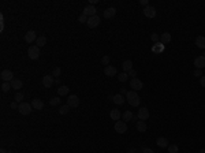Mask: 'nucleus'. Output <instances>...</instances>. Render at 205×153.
I'll list each match as a JSON object with an SVG mask.
<instances>
[{
    "mask_svg": "<svg viewBox=\"0 0 205 153\" xmlns=\"http://www.w3.org/2000/svg\"><path fill=\"white\" fill-rule=\"evenodd\" d=\"M126 100L129 101V104L131 107H138L140 103H141V99L138 96V93L134 92V90H130V92L126 93Z\"/></svg>",
    "mask_w": 205,
    "mask_h": 153,
    "instance_id": "f257e3e1",
    "label": "nucleus"
},
{
    "mask_svg": "<svg viewBox=\"0 0 205 153\" xmlns=\"http://www.w3.org/2000/svg\"><path fill=\"white\" fill-rule=\"evenodd\" d=\"M18 111H19V114L21 115H30V112L33 111V105L30 103H21L19 104V107H18Z\"/></svg>",
    "mask_w": 205,
    "mask_h": 153,
    "instance_id": "f03ea898",
    "label": "nucleus"
},
{
    "mask_svg": "<svg viewBox=\"0 0 205 153\" xmlns=\"http://www.w3.org/2000/svg\"><path fill=\"white\" fill-rule=\"evenodd\" d=\"M0 78H1V81L3 82H11L14 81V73L11 71V70H3L1 71V74H0Z\"/></svg>",
    "mask_w": 205,
    "mask_h": 153,
    "instance_id": "7ed1b4c3",
    "label": "nucleus"
},
{
    "mask_svg": "<svg viewBox=\"0 0 205 153\" xmlns=\"http://www.w3.org/2000/svg\"><path fill=\"white\" fill-rule=\"evenodd\" d=\"M28 55H29V57H30V59H33V60L39 59V56H40V48L37 45H32L28 49Z\"/></svg>",
    "mask_w": 205,
    "mask_h": 153,
    "instance_id": "20e7f679",
    "label": "nucleus"
},
{
    "mask_svg": "<svg viewBox=\"0 0 205 153\" xmlns=\"http://www.w3.org/2000/svg\"><path fill=\"white\" fill-rule=\"evenodd\" d=\"M130 88L131 90H134V92H138V90H141L144 88V83L142 81H140L138 78H131L130 81Z\"/></svg>",
    "mask_w": 205,
    "mask_h": 153,
    "instance_id": "39448f33",
    "label": "nucleus"
},
{
    "mask_svg": "<svg viewBox=\"0 0 205 153\" xmlns=\"http://www.w3.org/2000/svg\"><path fill=\"white\" fill-rule=\"evenodd\" d=\"M115 131L118 134H123V133L127 131V125H126V122L124 120H118L115 123Z\"/></svg>",
    "mask_w": 205,
    "mask_h": 153,
    "instance_id": "423d86ee",
    "label": "nucleus"
},
{
    "mask_svg": "<svg viewBox=\"0 0 205 153\" xmlns=\"http://www.w3.org/2000/svg\"><path fill=\"white\" fill-rule=\"evenodd\" d=\"M82 14L86 15L88 18H90V17H95V15H97V10H96L95 6H92V4H89V6H86V7L84 8V11H82Z\"/></svg>",
    "mask_w": 205,
    "mask_h": 153,
    "instance_id": "0eeeda50",
    "label": "nucleus"
},
{
    "mask_svg": "<svg viewBox=\"0 0 205 153\" xmlns=\"http://www.w3.org/2000/svg\"><path fill=\"white\" fill-rule=\"evenodd\" d=\"M149 116H150V115H149V109L146 107H142L138 109V119H140V120L145 122L149 119Z\"/></svg>",
    "mask_w": 205,
    "mask_h": 153,
    "instance_id": "6e6552de",
    "label": "nucleus"
},
{
    "mask_svg": "<svg viewBox=\"0 0 205 153\" xmlns=\"http://www.w3.org/2000/svg\"><path fill=\"white\" fill-rule=\"evenodd\" d=\"M86 25H88L90 29H95V28H97V26L100 25V17H99V15H95V17H90V18L88 19V22H86Z\"/></svg>",
    "mask_w": 205,
    "mask_h": 153,
    "instance_id": "1a4fd4ad",
    "label": "nucleus"
},
{
    "mask_svg": "<svg viewBox=\"0 0 205 153\" xmlns=\"http://www.w3.org/2000/svg\"><path fill=\"white\" fill-rule=\"evenodd\" d=\"M144 15L146 18H155L156 17V8L153 6H148V7L144 8Z\"/></svg>",
    "mask_w": 205,
    "mask_h": 153,
    "instance_id": "9d476101",
    "label": "nucleus"
},
{
    "mask_svg": "<svg viewBox=\"0 0 205 153\" xmlns=\"http://www.w3.org/2000/svg\"><path fill=\"white\" fill-rule=\"evenodd\" d=\"M67 104L70 105V107H73V108H77L78 105H79V99H78V96H75V94H71V96H68Z\"/></svg>",
    "mask_w": 205,
    "mask_h": 153,
    "instance_id": "9b49d317",
    "label": "nucleus"
},
{
    "mask_svg": "<svg viewBox=\"0 0 205 153\" xmlns=\"http://www.w3.org/2000/svg\"><path fill=\"white\" fill-rule=\"evenodd\" d=\"M36 40H37V36H36L34 30H29V32L25 34V41L28 44H32L33 41H36Z\"/></svg>",
    "mask_w": 205,
    "mask_h": 153,
    "instance_id": "f8f14e48",
    "label": "nucleus"
},
{
    "mask_svg": "<svg viewBox=\"0 0 205 153\" xmlns=\"http://www.w3.org/2000/svg\"><path fill=\"white\" fill-rule=\"evenodd\" d=\"M53 77L52 75H44L43 77V86L44 88H51L53 85Z\"/></svg>",
    "mask_w": 205,
    "mask_h": 153,
    "instance_id": "ddd939ff",
    "label": "nucleus"
},
{
    "mask_svg": "<svg viewBox=\"0 0 205 153\" xmlns=\"http://www.w3.org/2000/svg\"><path fill=\"white\" fill-rule=\"evenodd\" d=\"M104 74H105L107 77H115V75L118 74V70H116V67H113V66H107V67L104 68Z\"/></svg>",
    "mask_w": 205,
    "mask_h": 153,
    "instance_id": "4468645a",
    "label": "nucleus"
},
{
    "mask_svg": "<svg viewBox=\"0 0 205 153\" xmlns=\"http://www.w3.org/2000/svg\"><path fill=\"white\" fill-rule=\"evenodd\" d=\"M194 66L197 68H200V70H202V68L205 67V57L204 56H197L194 59Z\"/></svg>",
    "mask_w": 205,
    "mask_h": 153,
    "instance_id": "2eb2a0df",
    "label": "nucleus"
},
{
    "mask_svg": "<svg viewBox=\"0 0 205 153\" xmlns=\"http://www.w3.org/2000/svg\"><path fill=\"white\" fill-rule=\"evenodd\" d=\"M115 15H116V8L115 7H108L105 11H104V17H105L107 19L113 18Z\"/></svg>",
    "mask_w": 205,
    "mask_h": 153,
    "instance_id": "dca6fc26",
    "label": "nucleus"
},
{
    "mask_svg": "<svg viewBox=\"0 0 205 153\" xmlns=\"http://www.w3.org/2000/svg\"><path fill=\"white\" fill-rule=\"evenodd\" d=\"M156 145L159 146V148H168V139L164 138V137H159V138L156 139Z\"/></svg>",
    "mask_w": 205,
    "mask_h": 153,
    "instance_id": "f3484780",
    "label": "nucleus"
},
{
    "mask_svg": "<svg viewBox=\"0 0 205 153\" xmlns=\"http://www.w3.org/2000/svg\"><path fill=\"white\" fill-rule=\"evenodd\" d=\"M32 105H33V108H34V109L41 111L44 108V101H43V100H40V99H34L32 101Z\"/></svg>",
    "mask_w": 205,
    "mask_h": 153,
    "instance_id": "a211bd4d",
    "label": "nucleus"
},
{
    "mask_svg": "<svg viewBox=\"0 0 205 153\" xmlns=\"http://www.w3.org/2000/svg\"><path fill=\"white\" fill-rule=\"evenodd\" d=\"M171 34L168 32H164V33H161V36H160V43L161 44H168L171 41Z\"/></svg>",
    "mask_w": 205,
    "mask_h": 153,
    "instance_id": "6ab92c4d",
    "label": "nucleus"
},
{
    "mask_svg": "<svg viewBox=\"0 0 205 153\" xmlns=\"http://www.w3.org/2000/svg\"><path fill=\"white\" fill-rule=\"evenodd\" d=\"M124 101H126V97H123V94H115L113 96V103L116 105H122V104H124Z\"/></svg>",
    "mask_w": 205,
    "mask_h": 153,
    "instance_id": "aec40b11",
    "label": "nucleus"
},
{
    "mask_svg": "<svg viewBox=\"0 0 205 153\" xmlns=\"http://www.w3.org/2000/svg\"><path fill=\"white\" fill-rule=\"evenodd\" d=\"M122 68H123V73H129L130 70H133V62L131 60H124L122 64Z\"/></svg>",
    "mask_w": 205,
    "mask_h": 153,
    "instance_id": "412c9836",
    "label": "nucleus"
},
{
    "mask_svg": "<svg viewBox=\"0 0 205 153\" xmlns=\"http://www.w3.org/2000/svg\"><path fill=\"white\" fill-rule=\"evenodd\" d=\"M196 45L198 48H201V49H205V37L204 36H198L196 38Z\"/></svg>",
    "mask_w": 205,
    "mask_h": 153,
    "instance_id": "4be33fe9",
    "label": "nucleus"
},
{
    "mask_svg": "<svg viewBox=\"0 0 205 153\" xmlns=\"http://www.w3.org/2000/svg\"><path fill=\"white\" fill-rule=\"evenodd\" d=\"M110 116H111V119L112 120H119L120 117H122V114H120V111L119 109H112L111 111V114H110Z\"/></svg>",
    "mask_w": 205,
    "mask_h": 153,
    "instance_id": "5701e85b",
    "label": "nucleus"
},
{
    "mask_svg": "<svg viewBox=\"0 0 205 153\" xmlns=\"http://www.w3.org/2000/svg\"><path fill=\"white\" fill-rule=\"evenodd\" d=\"M135 127H137V130L140 133H145L146 131V123L144 120H138L137 125H135Z\"/></svg>",
    "mask_w": 205,
    "mask_h": 153,
    "instance_id": "b1692460",
    "label": "nucleus"
},
{
    "mask_svg": "<svg viewBox=\"0 0 205 153\" xmlns=\"http://www.w3.org/2000/svg\"><path fill=\"white\" fill-rule=\"evenodd\" d=\"M23 86V83H22L21 79H14V81H11V88L15 90H19Z\"/></svg>",
    "mask_w": 205,
    "mask_h": 153,
    "instance_id": "393cba45",
    "label": "nucleus"
},
{
    "mask_svg": "<svg viewBox=\"0 0 205 153\" xmlns=\"http://www.w3.org/2000/svg\"><path fill=\"white\" fill-rule=\"evenodd\" d=\"M122 117H123V120H124V122H130V120H133L134 115H133V112H131V111L127 109V111H124V112H123Z\"/></svg>",
    "mask_w": 205,
    "mask_h": 153,
    "instance_id": "a878e982",
    "label": "nucleus"
},
{
    "mask_svg": "<svg viewBox=\"0 0 205 153\" xmlns=\"http://www.w3.org/2000/svg\"><path fill=\"white\" fill-rule=\"evenodd\" d=\"M57 94L59 96H66V94H68V88L66 85H60L57 88Z\"/></svg>",
    "mask_w": 205,
    "mask_h": 153,
    "instance_id": "bb28decb",
    "label": "nucleus"
},
{
    "mask_svg": "<svg viewBox=\"0 0 205 153\" xmlns=\"http://www.w3.org/2000/svg\"><path fill=\"white\" fill-rule=\"evenodd\" d=\"M36 44H37V46H41L43 48L44 45L47 44V37L45 36H40V37H37V40H36Z\"/></svg>",
    "mask_w": 205,
    "mask_h": 153,
    "instance_id": "cd10ccee",
    "label": "nucleus"
},
{
    "mask_svg": "<svg viewBox=\"0 0 205 153\" xmlns=\"http://www.w3.org/2000/svg\"><path fill=\"white\" fill-rule=\"evenodd\" d=\"M70 105L68 104H66V105H62V107L59 108V114L60 115H66V114H68V111H70Z\"/></svg>",
    "mask_w": 205,
    "mask_h": 153,
    "instance_id": "c85d7f7f",
    "label": "nucleus"
},
{
    "mask_svg": "<svg viewBox=\"0 0 205 153\" xmlns=\"http://www.w3.org/2000/svg\"><path fill=\"white\" fill-rule=\"evenodd\" d=\"M127 79H129L127 73H120V74H118V81L119 82H126Z\"/></svg>",
    "mask_w": 205,
    "mask_h": 153,
    "instance_id": "c756f323",
    "label": "nucleus"
},
{
    "mask_svg": "<svg viewBox=\"0 0 205 153\" xmlns=\"http://www.w3.org/2000/svg\"><path fill=\"white\" fill-rule=\"evenodd\" d=\"M10 89H12V88H11V82H3V85H1V92L7 93Z\"/></svg>",
    "mask_w": 205,
    "mask_h": 153,
    "instance_id": "7c9ffc66",
    "label": "nucleus"
},
{
    "mask_svg": "<svg viewBox=\"0 0 205 153\" xmlns=\"http://www.w3.org/2000/svg\"><path fill=\"white\" fill-rule=\"evenodd\" d=\"M60 101H62V100H60L59 97H52V99L49 100V104L52 105V107H55V105H59Z\"/></svg>",
    "mask_w": 205,
    "mask_h": 153,
    "instance_id": "2f4dec72",
    "label": "nucleus"
},
{
    "mask_svg": "<svg viewBox=\"0 0 205 153\" xmlns=\"http://www.w3.org/2000/svg\"><path fill=\"white\" fill-rule=\"evenodd\" d=\"M14 100H15V101H17V103H19V104H21V103H22V100H23V93H21V92H18V93H17V94H15Z\"/></svg>",
    "mask_w": 205,
    "mask_h": 153,
    "instance_id": "473e14b6",
    "label": "nucleus"
},
{
    "mask_svg": "<svg viewBox=\"0 0 205 153\" xmlns=\"http://www.w3.org/2000/svg\"><path fill=\"white\" fill-rule=\"evenodd\" d=\"M101 63L104 64V66H110V56H108V55H104V56L101 57Z\"/></svg>",
    "mask_w": 205,
    "mask_h": 153,
    "instance_id": "72a5a7b5",
    "label": "nucleus"
},
{
    "mask_svg": "<svg viewBox=\"0 0 205 153\" xmlns=\"http://www.w3.org/2000/svg\"><path fill=\"white\" fill-rule=\"evenodd\" d=\"M178 150H179L178 145H168V152L170 153H178Z\"/></svg>",
    "mask_w": 205,
    "mask_h": 153,
    "instance_id": "f704fd0d",
    "label": "nucleus"
},
{
    "mask_svg": "<svg viewBox=\"0 0 205 153\" xmlns=\"http://www.w3.org/2000/svg\"><path fill=\"white\" fill-rule=\"evenodd\" d=\"M60 74H62V68L60 67H55L52 71V77H60Z\"/></svg>",
    "mask_w": 205,
    "mask_h": 153,
    "instance_id": "c9c22d12",
    "label": "nucleus"
},
{
    "mask_svg": "<svg viewBox=\"0 0 205 153\" xmlns=\"http://www.w3.org/2000/svg\"><path fill=\"white\" fill-rule=\"evenodd\" d=\"M88 17L86 15H84V14H81L79 17H78V22H81V23H85V22H88Z\"/></svg>",
    "mask_w": 205,
    "mask_h": 153,
    "instance_id": "e433bc0d",
    "label": "nucleus"
},
{
    "mask_svg": "<svg viewBox=\"0 0 205 153\" xmlns=\"http://www.w3.org/2000/svg\"><path fill=\"white\" fill-rule=\"evenodd\" d=\"M150 40L155 41V43H159V41H160V36L157 34V33H153L152 36H150Z\"/></svg>",
    "mask_w": 205,
    "mask_h": 153,
    "instance_id": "4c0bfd02",
    "label": "nucleus"
},
{
    "mask_svg": "<svg viewBox=\"0 0 205 153\" xmlns=\"http://www.w3.org/2000/svg\"><path fill=\"white\" fill-rule=\"evenodd\" d=\"M127 74H129V77H131V78H135V75H137V71H135L134 68H133V70H130V71H129Z\"/></svg>",
    "mask_w": 205,
    "mask_h": 153,
    "instance_id": "58836bf2",
    "label": "nucleus"
},
{
    "mask_svg": "<svg viewBox=\"0 0 205 153\" xmlns=\"http://www.w3.org/2000/svg\"><path fill=\"white\" fill-rule=\"evenodd\" d=\"M194 77H202V71L200 70V68L194 70Z\"/></svg>",
    "mask_w": 205,
    "mask_h": 153,
    "instance_id": "ea45409f",
    "label": "nucleus"
},
{
    "mask_svg": "<svg viewBox=\"0 0 205 153\" xmlns=\"http://www.w3.org/2000/svg\"><path fill=\"white\" fill-rule=\"evenodd\" d=\"M10 107H11V109H18V107H19V105H18L17 101H14V103L10 104Z\"/></svg>",
    "mask_w": 205,
    "mask_h": 153,
    "instance_id": "a19ab883",
    "label": "nucleus"
},
{
    "mask_svg": "<svg viewBox=\"0 0 205 153\" xmlns=\"http://www.w3.org/2000/svg\"><path fill=\"white\" fill-rule=\"evenodd\" d=\"M142 153H155L150 148H142Z\"/></svg>",
    "mask_w": 205,
    "mask_h": 153,
    "instance_id": "79ce46f5",
    "label": "nucleus"
},
{
    "mask_svg": "<svg viewBox=\"0 0 205 153\" xmlns=\"http://www.w3.org/2000/svg\"><path fill=\"white\" fill-rule=\"evenodd\" d=\"M200 85H201L202 88H205V75H202L201 78H200Z\"/></svg>",
    "mask_w": 205,
    "mask_h": 153,
    "instance_id": "37998d69",
    "label": "nucleus"
},
{
    "mask_svg": "<svg viewBox=\"0 0 205 153\" xmlns=\"http://www.w3.org/2000/svg\"><path fill=\"white\" fill-rule=\"evenodd\" d=\"M140 3H141L142 6H145V7H148V6H149V1H148V0H140Z\"/></svg>",
    "mask_w": 205,
    "mask_h": 153,
    "instance_id": "c03bdc74",
    "label": "nucleus"
},
{
    "mask_svg": "<svg viewBox=\"0 0 205 153\" xmlns=\"http://www.w3.org/2000/svg\"><path fill=\"white\" fill-rule=\"evenodd\" d=\"M0 153H8V152L6 149H1V150H0Z\"/></svg>",
    "mask_w": 205,
    "mask_h": 153,
    "instance_id": "a18cd8bd",
    "label": "nucleus"
},
{
    "mask_svg": "<svg viewBox=\"0 0 205 153\" xmlns=\"http://www.w3.org/2000/svg\"><path fill=\"white\" fill-rule=\"evenodd\" d=\"M127 153H135V150H134V149H130Z\"/></svg>",
    "mask_w": 205,
    "mask_h": 153,
    "instance_id": "49530a36",
    "label": "nucleus"
},
{
    "mask_svg": "<svg viewBox=\"0 0 205 153\" xmlns=\"http://www.w3.org/2000/svg\"><path fill=\"white\" fill-rule=\"evenodd\" d=\"M200 153H205V149H201L200 150Z\"/></svg>",
    "mask_w": 205,
    "mask_h": 153,
    "instance_id": "de8ad7c7",
    "label": "nucleus"
},
{
    "mask_svg": "<svg viewBox=\"0 0 205 153\" xmlns=\"http://www.w3.org/2000/svg\"><path fill=\"white\" fill-rule=\"evenodd\" d=\"M8 153H15V152H14V150H8Z\"/></svg>",
    "mask_w": 205,
    "mask_h": 153,
    "instance_id": "09e8293b",
    "label": "nucleus"
}]
</instances>
